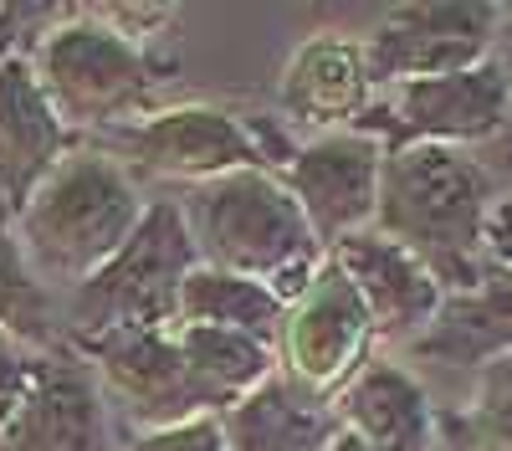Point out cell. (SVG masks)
<instances>
[{
  "mask_svg": "<svg viewBox=\"0 0 512 451\" xmlns=\"http://www.w3.org/2000/svg\"><path fill=\"white\" fill-rule=\"evenodd\" d=\"M492 205V175L466 149L410 144L384 154L374 231L405 246L446 287V298H456L487 277L482 236Z\"/></svg>",
  "mask_w": 512,
  "mask_h": 451,
  "instance_id": "cell-1",
  "label": "cell"
},
{
  "mask_svg": "<svg viewBox=\"0 0 512 451\" xmlns=\"http://www.w3.org/2000/svg\"><path fill=\"white\" fill-rule=\"evenodd\" d=\"M144 211L149 200L134 170H123L98 144H77L21 205L11 236L36 282L72 293L108 257H118V246L139 231Z\"/></svg>",
  "mask_w": 512,
  "mask_h": 451,
  "instance_id": "cell-2",
  "label": "cell"
},
{
  "mask_svg": "<svg viewBox=\"0 0 512 451\" xmlns=\"http://www.w3.org/2000/svg\"><path fill=\"white\" fill-rule=\"evenodd\" d=\"M180 211L205 267L262 282L282 303L303 298V287L328 262L323 241L313 236L277 170H236L195 185Z\"/></svg>",
  "mask_w": 512,
  "mask_h": 451,
  "instance_id": "cell-3",
  "label": "cell"
},
{
  "mask_svg": "<svg viewBox=\"0 0 512 451\" xmlns=\"http://www.w3.org/2000/svg\"><path fill=\"white\" fill-rule=\"evenodd\" d=\"M26 62L72 134H108L159 108L164 62L88 6H57Z\"/></svg>",
  "mask_w": 512,
  "mask_h": 451,
  "instance_id": "cell-4",
  "label": "cell"
},
{
  "mask_svg": "<svg viewBox=\"0 0 512 451\" xmlns=\"http://www.w3.org/2000/svg\"><path fill=\"white\" fill-rule=\"evenodd\" d=\"M200 267L195 236L180 200H149L139 231L118 246L88 282L67 293V344L134 328H169L180 308V287Z\"/></svg>",
  "mask_w": 512,
  "mask_h": 451,
  "instance_id": "cell-5",
  "label": "cell"
},
{
  "mask_svg": "<svg viewBox=\"0 0 512 451\" xmlns=\"http://www.w3.org/2000/svg\"><path fill=\"white\" fill-rule=\"evenodd\" d=\"M103 154H113L123 170H144L159 180H180V185H210L236 170H277L272 139L256 129L251 118L216 108V103H169L154 108L123 129H108Z\"/></svg>",
  "mask_w": 512,
  "mask_h": 451,
  "instance_id": "cell-6",
  "label": "cell"
},
{
  "mask_svg": "<svg viewBox=\"0 0 512 451\" xmlns=\"http://www.w3.org/2000/svg\"><path fill=\"white\" fill-rule=\"evenodd\" d=\"M512 118V77L497 57L482 67H466L451 77L400 82V88L374 93L359 129L374 134L384 149L410 144H441V149H472L507 129Z\"/></svg>",
  "mask_w": 512,
  "mask_h": 451,
  "instance_id": "cell-7",
  "label": "cell"
},
{
  "mask_svg": "<svg viewBox=\"0 0 512 451\" xmlns=\"http://www.w3.org/2000/svg\"><path fill=\"white\" fill-rule=\"evenodd\" d=\"M497 26H502V6H477V0L390 6L359 36L374 93L400 88V82H425V77H451L466 67H482L492 57Z\"/></svg>",
  "mask_w": 512,
  "mask_h": 451,
  "instance_id": "cell-8",
  "label": "cell"
},
{
  "mask_svg": "<svg viewBox=\"0 0 512 451\" xmlns=\"http://www.w3.org/2000/svg\"><path fill=\"white\" fill-rule=\"evenodd\" d=\"M369 344H374V323L354 293V282L328 257L318 277L303 287V298L287 303L282 339H277L282 380H292L313 400H333L369 364Z\"/></svg>",
  "mask_w": 512,
  "mask_h": 451,
  "instance_id": "cell-9",
  "label": "cell"
},
{
  "mask_svg": "<svg viewBox=\"0 0 512 451\" xmlns=\"http://www.w3.org/2000/svg\"><path fill=\"white\" fill-rule=\"evenodd\" d=\"M384 149L364 129H338L318 134L308 144H297L282 159V185L297 200V211L308 216L313 236L323 241V252H333L338 241H349L374 226L379 211V175H384Z\"/></svg>",
  "mask_w": 512,
  "mask_h": 451,
  "instance_id": "cell-10",
  "label": "cell"
},
{
  "mask_svg": "<svg viewBox=\"0 0 512 451\" xmlns=\"http://www.w3.org/2000/svg\"><path fill=\"white\" fill-rule=\"evenodd\" d=\"M72 349L93 364L103 395L118 400L123 416L139 431L216 416V410L205 405L190 364H185L175 323L169 328H134V334H103V339L72 344Z\"/></svg>",
  "mask_w": 512,
  "mask_h": 451,
  "instance_id": "cell-11",
  "label": "cell"
},
{
  "mask_svg": "<svg viewBox=\"0 0 512 451\" xmlns=\"http://www.w3.org/2000/svg\"><path fill=\"white\" fill-rule=\"evenodd\" d=\"M0 451H108V395L72 344L41 349L36 385Z\"/></svg>",
  "mask_w": 512,
  "mask_h": 451,
  "instance_id": "cell-12",
  "label": "cell"
},
{
  "mask_svg": "<svg viewBox=\"0 0 512 451\" xmlns=\"http://www.w3.org/2000/svg\"><path fill=\"white\" fill-rule=\"evenodd\" d=\"M333 267L354 282V293L374 323V339L390 344H420L431 334V323L441 318L446 287L425 272L405 246H395L390 236H379L374 226L338 241L333 246Z\"/></svg>",
  "mask_w": 512,
  "mask_h": 451,
  "instance_id": "cell-13",
  "label": "cell"
},
{
  "mask_svg": "<svg viewBox=\"0 0 512 451\" xmlns=\"http://www.w3.org/2000/svg\"><path fill=\"white\" fill-rule=\"evenodd\" d=\"M77 149V134L57 118L52 98L26 62V52L0 57V216L16 221L57 164Z\"/></svg>",
  "mask_w": 512,
  "mask_h": 451,
  "instance_id": "cell-14",
  "label": "cell"
},
{
  "mask_svg": "<svg viewBox=\"0 0 512 451\" xmlns=\"http://www.w3.org/2000/svg\"><path fill=\"white\" fill-rule=\"evenodd\" d=\"M277 103L287 113V123L318 134H338V129H359V118L374 103V82L364 67V47L359 36L344 31H318L297 47L277 77Z\"/></svg>",
  "mask_w": 512,
  "mask_h": 451,
  "instance_id": "cell-15",
  "label": "cell"
},
{
  "mask_svg": "<svg viewBox=\"0 0 512 451\" xmlns=\"http://www.w3.org/2000/svg\"><path fill=\"white\" fill-rule=\"evenodd\" d=\"M333 416L369 451H436V405L425 385L395 359H369L359 375L338 390Z\"/></svg>",
  "mask_w": 512,
  "mask_h": 451,
  "instance_id": "cell-16",
  "label": "cell"
},
{
  "mask_svg": "<svg viewBox=\"0 0 512 451\" xmlns=\"http://www.w3.org/2000/svg\"><path fill=\"white\" fill-rule=\"evenodd\" d=\"M221 421L231 451H328V441L338 436L333 405L303 395L292 380H282V369L262 390L236 400Z\"/></svg>",
  "mask_w": 512,
  "mask_h": 451,
  "instance_id": "cell-17",
  "label": "cell"
},
{
  "mask_svg": "<svg viewBox=\"0 0 512 451\" xmlns=\"http://www.w3.org/2000/svg\"><path fill=\"white\" fill-rule=\"evenodd\" d=\"M425 359H446L482 369L487 359L512 354V277L487 272L472 293H456L441 303V318L431 323V334L410 344Z\"/></svg>",
  "mask_w": 512,
  "mask_h": 451,
  "instance_id": "cell-18",
  "label": "cell"
},
{
  "mask_svg": "<svg viewBox=\"0 0 512 451\" xmlns=\"http://www.w3.org/2000/svg\"><path fill=\"white\" fill-rule=\"evenodd\" d=\"M185 364L205 395V405L226 416L236 400H246L251 390H262L277 375V349L251 339V334H231V328H195V323H175Z\"/></svg>",
  "mask_w": 512,
  "mask_h": 451,
  "instance_id": "cell-19",
  "label": "cell"
},
{
  "mask_svg": "<svg viewBox=\"0 0 512 451\" xmlns=\"http://www.w3.org/2000/svg\"><path fill=\"white\" fill-rule=\"evenodd\" d=\"M282 318H287V303L272 293V287L251 282V277H236V272H221V267H195L180 287V308H175V323H195V328H231V334H251L277 349L282 339Z\"/></svg>",
  "mask_w": 512,
  "mask_h": 451,
  "instance_id": "cell-20",
  "label": "cell"
},
{
  "mask_svg": "<svg viewBox=\"0 0 512 451\" xmlns=\"http://www.w3.org/2000/svg\"><path fill=\"white\" fill-rule=\"evenodd\" d=\"M436 431L456 451H512V354L477 369L472 400L436 416Z\"/></svg>",
  "mask_w": 512,
  "mask_h": 451,
  "instance_id": "cell-21",
  "label": "cell"
},
{
  "mask_svg": "<svg viewBox=\"0 0 512 451\" xmlns=\"http://www.w3.org/2000/svg\"><path fill=\"white\" fill-rule=\"evenodd\" d=\"M41 349H47V339H31V334H21V328H0V441H6V431L16 426L21 405L36 385Z\"/></svg>",
  "mask_w": 512,
  "mask_h": 451,
  "instance_id": "cell-22",
  "label": "cell"
},
{
  "mask_svg": "<svg viewBox=\"0 0 512 451\" xmlns=\"http://www.w3.org/2000/svg\"><path fill=\"white\" fill-rule=\"evenodd\" d=\"M36 277L21 262V246L11 236V221L0 216V328H21V334L41 339L36 328Z\"/></svg>",
  "mask_w": 512,
  "mask_h": 451,
  "instance_id": "cell-23",
  "label": "cell"
},
{
  "mask_svg": "<svg viewBox=\"0 0 512 451\" xmlns=\"http://www.w3.org/2000/svg\"><path fill=\"white\" fill-rule=\"evenodd\" d=\"M123 451H231V446H226V421L221 416H195V421H180V426L139 431Z\"/></svg>",
  "mask_w": 512,
  "mask_h": 451,
  "instance_id": "cell-24",
  "label": "cell"
},
{
  "mask_svg": "<svg viewBox=\"0 0 512 451\" xmlns=\"http://www.w3.org/2000/svg\"><path fill=\"white\" fill-rule=\"evenodd\" d=\"M98 21H108L113 31H123L128 41H139V47H149V41L175 21V6H88Z\"/></svg>",
  "mask_w": 512,
  "mask_h": 451,
  "instance_id": "cell-25",
  "label": "cell"
},
{
  "mask_svg": "<svg viewBox=\"0 0 512 451\" xmlns=\"http://www.w3.org/2000/svg\"><path fill=\"white\" fill-rule=\"evenodd\" d=\"M482 257H487V272H507V277H512V190L497 195L492 216H487Z\"/></svg>",
  "mask_w": 512,
  "mask_h": 451,
  "instance_id": "cell-26",
  "label": "cell"
},
{
  "mask_svg": "<svg viewBox=\"0 0 512 451\" xmlns=\"http://www.w3.org/2000/svg\"><path fill=\"white\" fill-rule=\"evenodd\" d=\"M328 451H369V446H364V441H359V436H349V431H344V426H338V436H333V441H328Z\"/></svg>",
  "mask_w": 512,
  "mask_h": 451,
  "instance_id": "cell-27",
  "label": "cell"
},
{
  "mask_svg": "<svg viewBox=\"0 0 512 451\" xmlns=\"http://www.w3.org/2000/svg\"><path fill=\"white\" fill-rule=\"evenodd\" d=\"M502 21H512V6H502Z\"/></svg>",
  "mask_w": 512,
  "mask_h": 451,
  "instance_id": "cell-28",
  "label": "cell"
}]
</instances>
